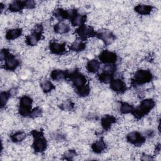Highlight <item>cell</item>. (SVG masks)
Returning <instances> with one entry per match:
<instances>
[{"label":"cell","mask_w":161,"mask_h":161,"mask_svg":"<svg viewBox=\"0 0 161 161\" xmlns=\"http://www.w3.org/2000/svg\"><path fill=\"white\" fill-rule=\"evenodd\" d=\"M0 97H1V109H3L4 108H5V107L7 106L9 99L12 98V97L8 91H2L1 92Z\"/></svg>","instance_id":"obj_28"},{"label":"cell","mask_w":161,"mask_h":161,"mask_svg":"<svg viewBox=\"0 0 161 161\" xmlns=\"http://www.w3.org/2000/svg\"><path fill=\"white\" fill-rule=\"evenodd\" d=\"M126 140L130 145L139 147L145 143L146 138L140 132L138 131H131L126 134Z\"/></svg>","instance_id":"obj_7"},{"label":"cell","mask_w":161,"mask_h":161,"mask_svg":"<svg viewBox=\"0 0 161 161\" xmlns=\"http://www.w3.org/2000/svg\"><path fill=\"white\" fill-rule=\"evenodd\" d=\"M87 48V45L85 41H83L78 38H75L74 41L71 42L70 45H69V50L74 52L75 53L82 52L86 50Z\"/></svg>","instance_id":"obj_17"},{"label":"cell","mask_w":161,"mask_h":161,"mask_svg":"<svg viewBox=\"0 0 161 161\" xmlns=\"http://www.w3.org/2000/svg\"><path fill=\"white\" fill-rule=\"evenodd\" d=\"M99 60L104 65L115 64L118 61V55L113 51L104 50L99 54Z\"/></svg>","instance_id":"obj_8"},{"label":"cell","mask_w":161,"mask_h":161,"mask_svg":"<svg viewBox=\"0 0 161 161\" xmlns=\"http://www.w3.org/2000/svg\"><path fill=\"white\" fill-rule=\"evenodd\" d=\"M23 29L20 27H14L6 30L5 39L8 41H13L18 39L23 34Z\"/></svg>","instance_id":"obj_15"},{"label":"cell","mask_w":161,"mask_h":161,"mask_svg":"<svg viewBox=\"0 0 161 161\" xmlns=\"http://www.w3.org/2000/svg\"><path fill=\"white\" fill-rule=\"evenodd\" d=\"M78 156L77 152L74 149H69L65 151L62 154V157L64 160H73L75 157Z\"/></svg>","instance_id":"obj_30"},{"label":"cell","mask_w":161,"mask_h":161,"mask_svg":"<svg viewBox=\"0 0 161 161\" xmlns=\"http://www.w3.org/2000/svg\"><path fill=\"white\" fill-rule=\"evenodd\" d=\"M116 121L117 118L115 116L111 114H105L101 119V126L103 130L109 131Z\"/></svg>","instance_id":"obj_12"},{"label":"cell","mask_w":161,"mask_h":161,"mask_svg":"<svg viewBox=\"0 0 161 161\" xmlns=\"http://www.w3.org/2000/svg\"><path fill=\"white\" fill-rule=\"evenodd\" d=\"M3 67L8 71H13L16 70L21 64L20 60L11 52L3 62Z\"/></svg>","instance_id":"obj_9"},{"label":"cell","mask_w":161,"mask_h":161,"mask_svg":"<svg viewBox=\"0 0 161 161\" xmlns=\"http://www.w3.org/2000/svg\"><path fill=\"white\" fill-rule=\"evenodd\" d=\"M42 114H43L42 109L40 106H37L32 108V109L30 111L29 118H31L33 119H36L42 117Z\"/></svg>","instance_id":"obj_31"},{"label":"cell","mask_w":161,"mask_h":161,"mask_svg":"<svg viewBox=\"0 0 161 161\" xmlns=\"http://www.w3.org/2000/svg\"><path fill=\"white\" fill-rule=\"evenodd\" d=\"M33 99L30 96L23 95L19 99L18 112V114L24 118L30 116V113L32 109Z\"/></svg>","instance_id":"obj_4"},{"label":"cell","mask_w":161,"mask_h":161,"mask_svg":"<svg viewBox=\"0 0 161 161\" xmlns=\"http://www.w3.org/2000/svg\"><path fill=\"white\" fill-rule=\"evenodd\" d=\"M26 137L27 134L25 131L18 130L13 132L10 135V140L14 143H23Z\"/></svg>","instance_id":"obj_24"},{"label":"cell","mask_w":161,"mask_h":161,"mask_svg":"<svg viewBox=\"0 0 161 161\" xmlns=\"http://www.w3.org/2000/svg\"><path fill=\"white\" fill-rule=\"evenodd\" d=\"M23 2H24L25 8L28 9H33L34 8H36V3L35 1L28 0V1H25Z\"/></svg>","instance_id":"obj_32"},{"label":"cell","mask_w":161,"mask_h":161,"mask_svg":"<svg viewBox=\"0 0 161 161\" xmlns=\"http://www.w3.org/2000/svg\"><path fill=\"white\" fill-rule=\"evenodd\" d=\"M53 31L59 35H64L69 33L71 31L70 26L64 21H58L53 27Z\"/></svg>","instance_id":"obj_14"},{"label":"cell","mask_w":161,"mask_h":161,"mask_svg":"<svg viewBox=\"0 0 161 161\" xmlns=\"http://www.w3.org/2000/svg\"><path fill=\"white\" fill-rule=\"evenodd\" d=\"M66 43L58 40H52L49 43L48 48L50 52L55 55H63L66 52Z\"/></svg>","instance_id":"obj_11"},{"label":"cell","mask_w":161,"mask_h":161,"mask_svg":"<svg viewBox=\"0 0 161 161\" xmlns=\"http://www.w3.org/2000/svg\"><path fill=\"white\" fill-rule=\"evenodd\" d=\"M40 87L42 91L45 94H48L55 89V86L52 82L47 79H43L40 81Z\"/></svg>","instance_id":"obj_23"},{"label":"cell","mask_w":161,"mask_h":161,"mask_svg":"<svg viewBox=\"0 0 161 161\" xmlns=\"http://www.w3.org/2000/svg\"><path fill=\"white\" fill-rule=\"evenodd\" d=\"M87 15L82 13H79L77 12L73 18L70 20L71 26L74 27L78 28L83 25H84L87 21Z\"/></svg>","instance_id":"obj_20"},{"label":"cell","mask_w":161,"mask_h":161,"mask_svg":"<svg viewBox=\"0 0 161 161\" xmlns=\"http://www.w3.org/2000/svg\"><path fill=\"white\" fill-rule=\"evenodd\" d=\"M43 35L38 34L34 32L31 31L30 34L25 36V43L26 45L33 47L38 44L40 41L42 40Z\"/></svg>","instance_id":"obj_16"},{"label":"cell","mask_w":161,"mask_h":161,"mask_svg":"<svg viewBox=\"0 0 161 161\" xmlns=\"http://www.w3.org/2000/svg\"><path fill=\"white\" fill-rule=\"evenodd\" d=\"M60 108L62 111H70L74 108V103L72 100H70V99L65 100L60 104Z\"/></svg>","instance_id":"obj_29"},{"label":"cell","mask_w":161,"mask_h":161,"mask_svg":"<svg viewBox=\"0 0 161 161\" xmlns=\"http://www.w3.org/2000/svg\"><path fill=\"white\" fill-rule=\"evenodd\" d=\"M75 91L77 96H79L80 98H84L89 96L91 93V87L89 84H87Z\"/></svg>","instance_id":"obj_27"},{"label":"cell","mask_w":161,"mask_h":161,"mask_svg":"<svg viewBox=\"0 0 161 161\" xmlns=\"http://www.w3.org/2000/svg\"><path fill=\"white\" fill-rule=\"evenodd\" d=\"M96 31L92 26L86 24L77 28L75 31L77 38L85 42L90 38H94L96 36Z\"/></svg>","instance_id":"obj_5"},{"label":"cell","mask_w":161,"mask_h":161,"mask_svg":"<svg viewBox=\"0 0 161 161\" xmlns=\"http://www.w3.org/2000/svg\"><path fill=\"white\" fill-rule=\"evenodd\" d=\"M109 87L111 91L117 94H124L127 90L126 84L121 77H114L109 84Z\"/></svg>","instance_id":"obj_10"},{"label":"cell","mask_w":161,"mask_h":161,"mask_svg":"<svg viewBox=\"0 0 161 161\" xmlns=\"http://www.w3.org/2000/svg\"><path fill=\"white\" fill-rule=\"evenodd\" d=\"M101 62L99 60L92 58L89 60L86 65V70L90 74H96L101 69Z\"/></svg>","instance_id":"obj_18"},{"label":"cell","mask_w":161,"mask_h":161,"mask_svg":"<svg viewBox=\"0 0 161 161\" xmlns=\"http://www.w3.org/2000/svg\"><path fill=\"white\" fill-rule=\"evenodd\" d=\"M91 148L94 153L101 154L107 149V143L103 138H101L92 143Z\"/></svg>","instance_id":"obj_13"},{"label":"cell","mask_w":161,"mask_h":161,"mask_svg":"<svg viewBox=\"0 0 161 161\" xmlns=\"http://www.w3.org/2000/svg\"><path fill=\"white\" fill-rule=\"evenodd\" d=\"M25 8L24 2L20 1H14L10 2V3L8 4V9L11 13H17L21 12Z\"/></svg>","instance_id":"obj_25"},{"label":"cell","mask_w":161,"mask_h":161,"mask_svg":"<svg viewBox=\"0 0 161 161\" xmlns=\"http://www.w3.org/2000/svg\"><path fill=\"white\" fill-rule=\"evenodd\" d=\"M95 37L106 46H109L113 44L116 38V35L111 30L104 28H101L96 31Z\"/></svg>","instance_id":"obj_6"},{"label":"cell","mask_w":161,"mask_h":161,"mask_svg":"<svg viewBox=\"0 0 161 161\" xmlns=\"http://www.w3.org/2000/svg\"><path fill=\"white\" fill-rule=\"evenodd\" d=\"M153 74L147 69H140L135 71L132 78L131 84L134 86H142L148 84L153 79Z\"/></svg>","instance_id":"obj_3"},{"label":"cell","mask_w":161,"mask_h":161,"mask_svg":"<svg viewBox=\"0 0 161 161\" xmlns=\"http://www.w3.org/2000/svg\"><path fill=\"white\" fill-rule=\"evenodd\" d=\"M33 138L31 143L32 148L35 153H40L44 152L47 148V141L43 131L34 130L31 131Z\"/></svg>","instance_id":"obj_2"},{"label":"cell","mask_w":161,"mask_h":161,"mask_svg":"<svg viewBox=\"0 0 161 161\" xmlns=\"http://www.w3.org/2000/svg\"><path fill=\"white\" fill-rule=\"evenodd\" d=\"M153 9V6L150 4H138L134 7L135 11L139 15L147 16L150 15Z\"/></svg>","instance_id":"obj_19"},{"label":"cell","mask_w":161,"mask_h":161,"mask_svg":"<svg viewBox=\"0 0 161 161\" xmlns=\"http://www.w3.org/2000/svg\"><path fill=\"white\" fill-rule=\"evenodd\" d=\"M135 107L131 103L122 101L119 103L118 109L122 114H132Z\"/></svg>","instance_id":"obj_22"},{"label":"cell","mask_w":161,"mask_h":161,"mask_svg":"<svg viewBox=\"0 0 161 161\" xmlns=\"http://www.w3.org/2000/svg\"><path fill=\"white\" fill-rule=\"evenodd\" d=\"M50 77L51 79L53 80V81L58 82L67 78V70L56 69L51 71Z\"/></svg>","instance_id":"obj_21"},{"label":"cell","mask_w":161,"mask_h":161,"mask_svg":"<svg viewBox=\"0 0 161 161\" xmlns=\"http://www.w3.org/2000/svg\"><path fill=\"white\" fill-rule=\"evenodd\" d=\"M155 106V101L152 98L142 99L136 107H135L132 115L136 119H140L148 114Z\"/></svg>","instance_id":"obj_1"},{"label":"cell","mask_w":161,"mask_h":161,"mask_svg":"<svg viewBox=\"0 0 161 161\" xmlns=\"http://www.w3.org/2000/svg\"><path fill=\"white\" fill-rule=\"evenodd\" d=\"M114 74H109V73L102 71V72L99 73L97 75V79L102 84H109L110 82L112 81V80L114 77Z\"/></svg>","instance_id":"obj_26"}]
</instances>
